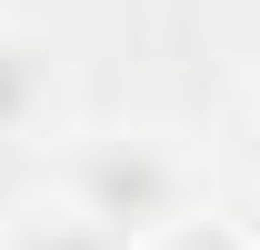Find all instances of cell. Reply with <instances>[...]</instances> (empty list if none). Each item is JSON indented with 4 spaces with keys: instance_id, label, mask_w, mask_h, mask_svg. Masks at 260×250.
<instances>
[{
    "instance_id": "cell-1",
    "label": "cell",
    "mask_w": 260,
    "mask_h": 250,
    "mask_svg": "<svg viewBox=\"0 0 260 250\" xmlns=\"http://www.w3.org/2000/svg\"><path fill=\"white\" fill-rule=\"evenodd\" d=\"M90 190H100V210H110V220H150V210H160V160L110 150V160L90 170Z\"/></svg>"
},
{
    "instance_id": "cell-2",
    "label": "cell",
    "mask_w": 260,
    "mask_h": 250,
    "mask_svg": "<svg viewBox=\"0 0 260 250\" xmlns=\"http://www.w3.org/2000/svg\"><path fill=\"white\" fill-rule=\"evenodd\" d=\"M20 100H30V60L0 50V120H20Z\"/></svg>"
},
{
    "instance_id": "cell-3",
    "label": "cell",
    "mask_w": 260,
    "mask_h": 250,
    "mask_svg": "<svg viewBox=\"0 0 260 250\" xmlns=\"http://www.w3.org/2000/svg\"><path fill=\"white\" fill-rule=\"evenodd\" d=\"M30 250H110V240H100V230H40Z\"/></svg>"
},
{
    "instance_id": "cell-4",
    "label": "cell",
    "mask_w": 260,
    "mask_h": 250,
    "mask_svg": "<svg viewBox=\"0 0 260 250\" xmlns=\"http://www.w3.org/2000/svg\"><path fill=\"white\" fill-rule=\"evenodd\" d=\"M190 250H210V240H190Z\"/></svg>"
}]
</instances>
